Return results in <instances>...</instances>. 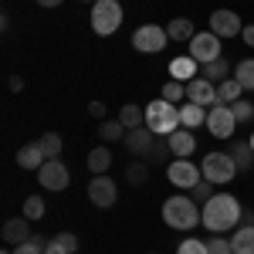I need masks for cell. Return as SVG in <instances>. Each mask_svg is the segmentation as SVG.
Listing matches in <instances>:
<instances>
[{
	"mask_svg": "<svg viewBox=\"0 0 254 254\" xmlns=\"http://www.w3.org/2000/svg\"><path fill=\"white\" fill-rule=\"evenodd\" d=\"M55 241H58V244H61V248H64L68 254H75V251H78V237H75V234H68V231H61V234L55 237Z\"/></svg>",
	"mask_w": 254,
	"mask_h": 254,
	"instance_id": "obj_37",
	"label": "cell"
},
{
	"mask_svg": "<svg viewBox=\"0 0 254 254\" xmlns=\"http://www.w3.org/2000/svg\"><path fill=\"white\" fill-rule=\"evenodd\" d=\"M163 220L170 227H176V231H193L196 224H203V207L196 203L193 196L176 193L163 203Z\"/></svg>",
	"mask_w": 254,
	"mask_h": 254,
	"instance_id": "obj_2",
	"label": "cell"
},
{
	"mask_svg": "<svg viewBox=\"0 0 254 254\" xmlns=\"http://www.w3.org/2000/svg\"><path fill=\"white\" fill-rule=\"evenodd\" d=\"M41 7H58V3H64V0H38Z\"/></svg>",
	"mask_w": 254,
	"mask_h": 254,
	"instance_id": "obj_42",
	"label": "cell"
},
{
	"mask_svg": "<svg viewBox=\"0 0 254 254\" xmlns=\"http://www.w3.org/2000/svg\"><path fill=\"white\" fill-rule=\"evenodd\" d=\"M234 75L231 71V64L224 58H217V61H210V64H203V71H200V78H207V81H214V85H220V81H227Z\"/></svg>",
	"mask_w": 254,
	"mask_h": 254,
	"instance_id": "obj_21",
	"label": "cell"
},
{
	"mask_svg": "<svg viewBox=\"0 0 254 254\" xmlns=\"http://www.w3.org/2000/svg\"><path fill=\"white\" fill-rule=\"evenodd\" d=\"M44 248H48V244H44L41 237H27L24 244H17V248H14V254H44Z\"/></svg>",
	"mask_w": 254,
	"mask_h": 254,
	"instance_id": "obj_35",
	"label": "cell"
},
{
	"mask_svg": "<svg viewBox=\"0 0 254 254\" xmlns=\"http://www.w3.org/2000/svg\"><path fill=\"white\" fill-rule=\"evenodd\" d=\"M183 95H187V85H183V81L170 78L166 85H163V98H166V102H180Z\"/></svg>",
	"mask_w": 254,
	"mask_h": 254,
	"instance_id": "obj_32",
	"label": "cell"
},
{
	"mask_svg": "<svg viewBox=\"0 0 254 254\" xmlns=\"http://www.w3.org/2000/svg\"><path fill=\"white\" fill-rule=\"evenodd\" d=\"M68 166L61 163V159H48L44 166L38 170V183L44 187V190H51V193H58V190H64L68 187Z\"/></svg>",
	"mask_w": 254,
	"mask_h": 254,
	"instance_id": "obj_11",
	"label": "cell"
},
{
	"mask_svg": "<svg viewBox=\"0 0 254 254\" xmlns=\"http://www.w3.org/2000/svg\"><path fill=\"white\" fill-rule=\"evenodd\" d=\"M44 163H48V153H44L41 142H27V146H20V153H17V166H20V170H34V173H38Z\"/></svg>",
	"mask_w": 254,
	"mask_h": 254,
	"instance_id": "obj_16",
	"label": "cell"
},
{
	"mask_svg": "<svg viewBox=\"0 0 254 254\" xmlns=\"http://www.w3.org/2000/svg\"><path fill=\"white\" fill-rule=\"evenodd\" d=\"M231 112H234L237 122H248V119H254V105L244 102V98H237V102H231Z\"/></svg>",
	"mask_w": 254,
	"mask_h": 254,
	"instance_id": "obj_34",
	"label": "cell"
},
{
	"mask_svg": "<svg viewBox=\"0 0 254 254\" xmlns=\"http://www.w3.org/2000/svg\"><path fill=\"white\" fill-rule=\"evenodd\" d=\"M200 170H203V180H210V183H231L237 173V163L231 153H207L203 163H200Z\"/></svg>",
	"mask_w": 254,
	"mask_h": 254,
	"instance_id": "obj_5",
	"label": "cell"
},
{
	"mask_svg": "<svg viewBox=\"0 0 254 254\" xmlns=\"http://www.w3.org/2000/svg\"><path fill=\"white\" fill-rule=\"evenodd\" d=\"M248 142H251V149H254V136H251V139H248Z\"/></svg>",
	"mask_w": 254,
	"mask_h": 254,
	"instance_id": "obj_44",
	"label": "cell"
},
{
	"mask_svg": "<svg viewBox=\"0 0 254 254\" xmlns=\"http://www.w3.org/2000/svg\"><path fill=\"white\" fill-rule=\"evenodd\" d=\"M196 64H200V61L190 58V55H187V58H173V61H170V75H173L176 81H193Z\"/></svg>",
	"mask_w": 254,
	"mask_h": 254,
	"instance_id": "obj_19",
	"label": "cell"
},
{
	"mask_svg": "<svg viewBox=\"0 0 254 254\" xmlns=\"http://www.w3.org/2000/svg\"><path fill=\"white\" fill-rule=\"evenodd\" d=\"M241 217H244V210H241L237 196H231V193H214L203 203V227L214 231V234H224V231L237 227Z\"/></svg>",
	"mask_w": 254,
	"mask_h": 254,
	"instance_id": "obj_1",
	"label": "cell"
},
{
	"mask_svg": "<svg viewBox=\"0 0 254 254\" xmlns=\"http://www.w3.org/2000/svg\"><path fill=\"white\" fill-rule=\"evenodd\" d=\"M224 254H234V251H224Z\"/></svg>",
	"mask_w": 254,
	"mask_h": 254,
	"instance_id": "obj_46",
	"label": "cell"
},
{
	"mask_svg": "<svg viewBox=\"0 0 254 254\" xmlns=\"http://www.w3.org/2000/svg\"><path fill=\"white\" fill-rule=\"evenodd\" d=\"M119 24H122V7H119V0H95L92 3V31L102 34V38H109V34H116Z\"/></svg>",
	"mask_w": 254,
	"mask_h": 254,
	"instance_id": "obj_4",
	"label": "cell"
},
{
	"mask_svg": "<svg viewBox=\"0 0 254 254\" xmlns=\"http://www.w3.org/2000/svg\"><path fill=\"white\" fill-rule=\"evenodd\" d=\"M126 180H129L132 187H142V183L149 180V159H132V163L126 166Z\"/></svg>",
	"mask_w": 254,
	"mask_h": 254,
	"instance_id": "obj_26",
	"label": "cell"
},
{
	"mask_svg": "<svg viewBox=\"0 0 254 254\" xmlns=\"http://www.w3.org/2000/svg\"><path fill=\"white\" fill-rule=\"evenodd\" d=\"M85 3H95V0H85Z\"/></svg>",
	"mask_w": 254,
	"mask_h": 254,
	"instance_id": "obj_45",
	"label": "cell"
},
{
	"mask_svg": "<svg viewBox=\"0 0 254 254\" xmlns=\"http://www.w3.org/2000/svg\"><path fill=\"white\" fill-rule=\"evenodd\" d=\"M44 254H68V251L61 248L58 241H48V248H44Z\"/></svg>",
	"mask_w": 254,
	"mask_h": 254,
	"instance_id": "obj_41",
	"label": "cell"
},
{
	"mask_svg": "<svg viewBox=\"0 0 254 254\" xmlns=\"http://www.w3.org/2000/svg\"><path fill=\"white\" fill-rule=\"evenodd\" d=\"M210 31L224 41V38H237L244 31V24H241V17H237L234 10H214L210 14Z\"/></svg>",
	"mask_w": 254,
	"mask_h": 254,
	"instance_id": "obj_14",
	"label": "cell"
},
{
	"mask_svg": "<svg viewBox=\"0 0 254 254\" xmlns=\"http://www.w3.org/2000/svg\"><path fill=\"white\" fill-rule=\"evenodd\" d=\"M203 122H207V109H203V105L187 102V105L180 109V126H183V129H196V126H203Z\"/></svg>",
	"mask_w": 254,
	"mask_h": 254,
	"instance_id": "obj_18",
	"label": "cell"
},
{
	"mask_svg": "<svg viewBox=\"0 0 254 254\" xmlns=\"http://www.w3.org/2000/svg\"><path fill=\"white\" fill-rule=\"evenodd\" d=\"M187 102H196V105H203V109L220 105V98H217V85H214V81H207V78L187 81Z\"/></svg>",
	"mask_w": 254,
	"mask_h": 254,
	"instance_id": "obj_13",
	"label": "cell"
},
{
	"mask_svg": "<svg viewBox=\"0 0 254 254\" xmlns=\"http://www.w3.org/2000/svg\"><path fill=\"white\" fill-rule=\"evenodd\" d=\"M231 78L241 81V88H244V92H254V58L237 61V68H234V75H231Z\"/></svg>",
	"mask_w": 254,
	"mask_h": 254,
	"instance_id": "obj_24",
	"label": "cell"
},
{
	"mask_svg": "<svg viewBox=\"0 0 254 254\" xmlns=\"http://www.w3.org/2000/svg\"><path fill=\"white\" fill-rule=\"evenodd\" d=\"M231 156H234V163H237V173H244V170H251V166H254V149H251V142H234Z\"/></svg>",
	"mask_w": 254,
	"mask_h": 254,
	"instance_id": "obj_27",
	"label": "cell"
},
{
	"mask_svg": "<svg viewBox=\"0 0 254 254\" xmlns=\"http://www.w3.org/2000/svg\"><path fill=\"white\" fill-rule=\"evenodd\" d=\"M119 122L126 126V129H136L139 122H146V109H139L132 102H126L122 109H119Z\"/></svg>",
	"mask_w": 254,
	"mask_h": 254,
	"instance_id": "obj_25",
	"label": "cell"
},
{
	"mask_svg": "<svg viewBox=\"0 0 254 254\" xmlns=\"http://www.w3.org/2000/svg\"><path fill=\"white\" fill-rule=\"evenodd\" d=\"M98 136L105 139V142H116V139H126V126H122L119 119H102V126H98Z\"/></svg>",
	"mask_w": 254,
	"mask_h": 254,
	"instance_id": "obj_29",
	"label": "cell"
},
{
	"mask_svg": "<svg viewBox=\"0 0 254 254\" xmlns=\"http://www.w3.org/2000/svg\"><path fill=\"white\" fill-rule=\"evenodd\" d=\"M176 254H210V251H207V241H200V237H187V241L176 248Z\"/></svg>",
	"mask_w": 254,
	"mask_h": 254,
	"instance_id": "obj_33",
	"label": "cell"
},
{
	"mask_svg": "<svg viewBox=\"0 0 254 254\" xmlns=\"http://www.w3.org/2000/svg\"><path fill=\"white\" fill-rule=\"evenodd\" d=\"M88 112H92L95 119H102V116H105V102H92V105H88Z\"/></svg>",
	"mask_w": 254,
	"mask_h": 254,
	"instance_id": "obj_39",
	"label": "cell"
},
{
	"mask_svg": "<svg viewBox=\"0 0 254 254\" xmlns=\"http://www.w3.org/2000/svg\"><path fill=\"white\" fill-rule=\"evenodd\" d=\"M166 34H170L173 41H193V38H196V31H193V20H190V17H176V20H170Z\"/></svg>",
	"mask_w": 254,
	"mask_h": 254,
	"instance_id": "obj_22",
	"label": "cell"
},
{
	"mask_svg": "<svg viewBox=\"0 0 254 254\" xmlns=\"http://www.w3.org/2000/svg\"><path fill=\"white\" fill-rule=\"evenodd\" d=\"M0 237H3V244H24L27 237H34L31 234V220L27 217H14V220H7L3 224V231H0Z\"/></svg>",
	"mask_w": 254,
	"mask_h": 254,
	"instance_id": "obj_15",
	"label": "cell"
},
{
	"mask_svg": "<svg viewBox=\"0 0 254 254\" xmlns=\"http://www.w3.org/2000/svg\"><path fill=\"white\" fill-rule=\"evenodd\" d=\"M24 217H27V220H41V217H44V200H41V196H27V200H24Z\"/></svg>",
	"mask_w": 254,
	"mask_h": 254,
	"instance_id": "obj_31",
	"label": "cell"
},
{
	"mask_svg": "<svg viewBox=\"0 0 254 254\" xmlns=\"http://www.w3.org/2000/svg\"><path fill=\"white\" fill-rule=\"evenodd\" d=\"M146 126L156 132V136H173L180 129V109L173 102L159 98V102H149L146 105Z\"/></svg>",
	"mask_w": 254,
	"mask_h": 254,
	"instance_id": "obj_3",
	"label": "cell"
},
{
	"mask_svg": "<svg viewBox=\"0 0 254 254\" xmlns=\"http://www.w3.org/2000/svg\"><path fill=\"white\" fill-rule=\"evenodd\" d=\"M88 200L95 203L98 210H109V207L119 200V190H116V183L109 180V173L92 176V183H88Z\"/></svg>",
	"mask_w": 254,
	"mask_h": 254,
	"instance_id": "obj_12",
	"label": "cell"
},
{
	"mask_svg": "<svg viewBox=\"0 0 254 254\" xmlns=\"http://www.w3.org/2000/svg\"><path fill=\"white\" fill-rule=\"evenodd\" d=\"M126 146H129L132 156L153 159V153H156V132H153L149 126H136V129L126 132Z\"/></svg>",
	"mask_w": 254,
	"mask_h": 254,
	"instance_id": "obj_10",
	"label": "cell"
},
{
	"mask_svg": "<svg viewBox=\"0 0 254 254\" xmlns=\"http://www.w3.org/2000/svg\"><path fill=\"white\" fill-rule=\"evenodd\" d=\"M207 251H210V254H224V251H231V241H224V237H210Z\"/></svg>",
	"mask_w": 254,
	"mask_h": 254,
	"instance_id": "obj_38",
	"label": "cell"
},
{
	"mask_svg": "<svg viewBox=\"0 0 254 254\" xmlns=\"http://www.w3.org/2000/svg\"><path fill=\"white\" fill-rule=\"evenodd\" d=\"M166 142H170V153H173L176 159H187L196 149V136L190 129H176L173 136H166Z\"/></svg>",
	"mask_w": 254,
	"mask_h": 254,
	"instance_id": "obj_17",
	"label": "cell"
},
{
	"mask_svg": "<svg viewBox=\"0 0 254 254\" xmlns=\"http://www.w3.org/2000/svg\"><path fill=\"white\" fill-rule=\"evenodd\" d=\"M0 254H14V251H7V248H3V251H0Z\"/></svg>",
	"mask_w": 254,
	"mask_h": 254,
	"instance_id": "obj_43",
	"label": "cell"
},
{
	"mask_svg": "<svg viewBox=\"0 0 254 254\" xmlns=\"http://www.w3.org/2000/svg\"><path fill=\"white\" fill-rule=\"evenodd\" d=\"M109 166H112V153H109L105 146H98V149H92V153H88V170H92L95 176L109 173Z\"/></svg>",
	"mask_w": 254,
	"mask_h": 254,
	"instance_id": "obj_23",
	"label": "cell"
},
{
	"mask_svg": "<svg viewBox=\"0 0 254 254\" xmlns=\"http://www.w3.org/2000/svg\"><path fill=\"white\" fill-rule=\"evenodd\" d=\"M38 142L44 146L48 159H58V153H61V136H58V132H44V136H41Z\"/></svg>",
	"mask_w": 254,
	"mask_h": 254,
	"instance_id": "obj_30",
	"label": "cell"
},
{
	"mask_svg": "<svg viewBox=\"0 0 254 254\" xmlns=\"http://www.w3.org/2000/svg\"><path fill=\"white\" fill-rule=\"evenodd\" d=\"M207 132L210 136H217V139H231L234 136V129H237V119H234V112H231V105H214L210 112H207Z\"/></svg>",
	"mask_w": 254,
	"mask_h": 254,
	"instance_id": "obj_7",
	"label": "cell"
},
{
	"mask_svg": "<svg viewBox=\"0 0 254 254\" xmlns=\"http://www.w3.org/2000/svg\"><path fill=\"white\" fill-rule=\"evenodd\" d=\"M166 41H170L166 27H159V24H142V27H136V34H132V48L142 51V55H159V51L166 48Z\"/></svg>",
	"mask_w": 254,
	"mask_h": 254,
	"instance_id": "obj_6",
	"label": "cell"
},
{
	"mask_svg": "<svg viewBox=\"0 0 254 254\" xmlns=\"http://www.w3.org/2000/svg\"><path fill=\"white\" fill-rule=\"evenodd\" d=\"M190 58H196L200 64H210V61L224 58L220 55V38L214 31H196V38L190 41Z\"/></svg>",
	"mask_w": 254,
	"mask_h": 254,
	"instance_id": "obj_9",
	"label": "cell"
},
{
	"mask_svg": "<svg viewBox=\"0 0 254 254\" xmlns=\"http://www.w3.org/2000/svg\"><path fill=\"white\" fill-rule=\"evenodd\" d=\"M231 251L234 254H254V224L237 227V234L231 237Z\"/></svg>",
	"mask_w": 254,
	"mask_h": 254,
	"instance_id": "obj_20",
	"label": "cell"
},
{
	"mask_svg": "<svg viewBox=\"0 0 254 254\" xmlns=\"http://www.w3.org/2000/svg\"><path fill=\"white\" fill-rule=\"evenodd\" d=\"M241 38H244V44H251V48H254V24H248V27L241 31Z\"/></svg>",
	"mask_w": 254,
	"mask_h": 254,
	"instance_id": "obj_40",
	"label": "cell"
},
{
	"mask_svg": "<svg viewBox=\"0 0 254 254\" xmlns=\"http://www.w3.org/2000/svg\"><path fill=\"white\" fill-rule=\"evenodd\" d=\"M214 187H217V183H210V180H200V183L193 187V200H196V203H207V200L214 196Z\"/></svg>",
	"mask_w": 254,
	"mask_h": 254,
	"instance_id": "obj_36",
	"label": "cell"
},
{
	"mask_svg": "<svg viewBox=\"0 0 254 254\" xmlns=\"http://www.w3.org/2000/svg\"><path fill=\"white\" fill-rule=\"evenodd\" d=\"M166 176H170V183L180 187V190H193L196 183L203 180V170L193 166L190 159H173V163L166 166Z\"/></svg>",
	"mask_w": 254,
	"mask_h": 254,
	"instance_id": "obj_8",
	"label": "cell"
},
{
	"mask_svg": "<svg viewBox=\"0 0 254 254\" xmlns=\"http://www.w3.org/2000/svg\"><path fill=\"white\" fill-rule=\"evenodd\" d=\"M241 92H244V88H241V81H237V78H227V81H220V85H217V98H220V105L237 102Z\"/></svg>",
	"mask_w": 254,
	"mask_h": 254,
	"instance_id": "obj_28",
	"label": "cell"
}]
</instances>
